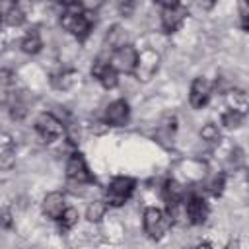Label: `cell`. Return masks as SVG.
Masks as SVG:
<instances>
[{"label":"cell","mask_w":249,"mask_h":249,"mask_svg":"<svg viewBox=\"0 0 249 249\" xmlns=\"http://www.w3.org/2000/svg\"><path fill=\"white\" fill-rule=\"evenodd\" d=\"M171 226L169 214H165L161 208L150 206L144 210V230L152 239H161Z\"/></svg>","instance_id":"6da1fadb"},{"label":"cell","mask_w":249,"mask_h":249,"mask_svg":"<svg viewBox=\"0 0 249 249\" xmlns=\"http://www.w3.org/2000/svg\"><path fill=\"white\" fill-rule=\"evenodd\" d=\"M132 191H134V179L124 175L115 177L105 189V202L111 206H121L130 198Z\"/></svg>","instance_id":"7a4b0ae2"},{"label":"cell","mask_w":249,"mask_h":249,"mask_svg":"<svg viewBox=\"0 0 249 249\" xmlns=\"http://www.w3.org/2000/svg\"><path fill=\"white\" fill-rule=\"evenodd\" d=\"M35 130L45 142H53L62 136L64 126L53 113H39L35 119Z\"/></svg>","instance_id":"3957f363"},{"label":"cell","mask_w":249,"mask_h":249,"mask_svg":"<svg viewBox=\"0 0 249 249\" xmlns=\"http://www.w3.org/2000/svg\"><path fill=\"white\" fill-rule=\"evenodd\" d=\"M60 23L68 33H72L78 39H84L91 29V19H89V14L86 12H66Z\"/></svg>","instance_id":"277c9868"},{"label":"cell","mask_w":249,"mask_h":249,"mask_svg":"<svg viewBox=\"0 0 249 249\" xmlns=\"http://www.w3.org/2000/svg\"><path fill=\"white\" fill-rule=\"evenodd\" d=\"M66 177L72 181V183H78V185H86V183H91L93 181V175L86 163V158L78 152H74L68 161H66Z\"/></svg>","instance_id":"5b68a950"},{"label":"cell","mask_w":249,"mask_h":249,"mask_svg":"<svg viewBox=\"0 0 249 249\" xmlns=\"http://www.w3.org/2000/svg\"><path fill=\"white\" fill-rule=\"evenodd\" d=\"M117 72H134L138 64V51L130 45H123L115 49L111 62H109Z\"/></svg>","instance_id":"8992f818"},{"label":"cell","mask_w":249,"mask_h":249,"mask_svg":"<svg viewBox=\"0 0 249 249\" xmlns=\"http://www.w3.org/2000/svg\"><path fill=\"white\" fill-rule=\"evenodd\" d=\"M128 115H130V109L124 99H115L105 109V121L113 126H124L128 123Z\"/></svg>","instance_id":"52a82bcc"},{"label":"cell","mask_w":249,"mask_h":249,"mask_svg":"<svg viewBox=\"0 0 249 249\" xmlns=\"http://www.w3.org/2000/svg\"><path fill=\"white\" fill-rule=\"evenodd\" d=\"M185 214L189 216V222L195 224V226H200L206 222L208 218V204L202 196L198 195H193L189 200H187V206H185Z\"/></svg>","instance_id":"ba28073f"},{"label":"cell","mask_w":249,"mask_h":249,"mask_svg":"<svg viewBox=\"0 0 249 249\" xmlns=\"http://www.w3.org/2000/svg\"><path fill=\"white\" fill-rule=\"evenodd\" d=\"M208 97H210V84L206 78L198 76L193 80L191 84V93H189V101L195 109H202L206 103H208Z\"/></svg>","instance_id":"9c48e42d"},{"label":"cell","mask_w":249,"mask_h":249,"mask_svg":"<svg viewBox=\"0 0 249 249\" xmlns=\"http://www.w3.org/2000/svg\"><path fill=\"white\" fill-rule=\"evenodd\" d=\"M91 74H93V76L99 80V84H101L105 89H113V88L117 86V82H119L117 70H115L111 64L103 62V60H97V62L93 64Z\"/></svg>","instance_id":"30bf717a"},{"label":"cell","mask_w":249,"mask_h":249,"mask_svg":"<svg viewBox=\"0 0 249 249\" xmlns=\"http://www.w3.org/2000/svg\"><path fill=\"white\" fill-rule=\"evenodd\" d=\"M64 208H66V198L58 191H53L43 198V214L53 220H58V216L62 214Z\"/></svg>","instance_id":"8fae6325"},{"label":"cell","mask_w":249,"mask_h":249,"mask_svg":"<svg viewBox=\"0 0 249 249\" xmlns=\"http://www.w3.org/2000/svg\"><path fill=\"white\" fill-rule=\"evenodd\" d=\"M183 19H185V10L179 8V6L163 8V12H161V27H163L167 33L175 31V29L183 23Z\"/></svg>","instance_id":"7c38bea8"},{"label":"cell","mask_w":249,"mask_h":249,"mask_svg":"<svg viewBox=\"0 0 249 249\" xmlns=\"http://www.w3.org/2000/svg\"><path fill=\"white\" fill-rule=\"evenodd\" d=\"M16 76L10 70H0V103H8L14 97Z\"/></svg>","instance_id":"4fadbf2b"},{"label":"cell","mask_w":249,"mask_h":249,"mask_svg":"<svg viewBox=\"0 0 249 249\" xmlns=\"http://www.w3.org/2000/svg\"><path fill=\"white\" fill-rule=\"evenodd\" d=\"M163 198L169 206H177L183 200V187L177 181H167L163 187Z\"/></svg>","instance_id":"5bb4252c"},{"label":"cell","mask_w":249,"mask_h":249,"mask_svg":"<svg viewBox=\"0 0 249 249\" xmlns=\"http://www.w3.org/2000/svg\"><path fill=\"white\" fill-rule=\"evenodd\" d=\"M41 47H43V41H41V35H39L35 29L29 31V33L21 39V51L27 53V54H37V53L41 51Z\"/></svg>","instance_id":"9a60e30c"},{"label":"cell","mask_w":249,"mask_h":249,"mask_svg":"<svg viewBox=\"0 0 249 249\" xmlns=\"http://www.w3.org/2000/svg\"><path fill=\"white\" fill-rule=\"evenodd\" d=\"M228 101H230V109L245 113L247 111V93L243 89H231L228 93Z\"/></svg>","instance_id":"2e32d148"},{"label":"cell","mask_w":249,"mask_h":249,"mask_svg":"<svg viewBox=\"0 0 249 249\" xmlns=\"http://www.w3.org/2000/svg\"><path fill=\"white\" fill-rule=\"evenodd\" d=\"M105 210H107V202H103V200H93V202L88 206V210H86V218H88L89 222H99V220L105 216Z\"/></svg>","instance_id":"e0dca14e"},{"label":"cell","mask_w":249,"mask_h":249,"mask_svg":"<svg viewBox=\"0 0 249 249\" xmlns=\"http://www.w3.org/2000/svg\"><path fill=\"white\" fill-rule=\"evenodd\" d=\"M78 218H80V214H78V210L76 208H64L62 210V214L58 216V220H60V226L64 228V230H70V228H74L76 224H78Z\"/></svg>","instance_id":"ac0fdd59"},{"label":"cell","mask_w":249,"mask_h":249,"mask_svg":"<svg viewBox=\"0 0 249 249\" xmlns=\"http://www.w3.org/2000/svg\"><path fill=\"white\" fill-rule=\"evenodd\" d=\"M23 19H25V14H23V10L19 6H10L8 12L4 14V21L8 25H21Z\"/></svg>","instance_id":"d6986e66"},{"label":"cell","mask_w":249,"mask_h":249,"mask_svg":"<svg viewBox=\"0 0 249 249\" xmlns=\"http://www.w3.org/2000/svg\"><path fill=\"white\" fill-rule=\"evenodd\" d=\"M243 121V113L239 111H233V109H228L224 115H222V124L228 126V128H237Z\"/></svg>","instance_id":"ffe728a7"},{"label":"cell","mask_w":249,"mask_h":249,"mask_svg":"<svg viewBox=\"0 0 249 249\" xmlns=\"http://www.w3.org/2000/svg\"><path fill=\"white\" fill-rule=\"evenodd\" d=\"M200 136H202V140H206V142L214 144V142H218V140H220V130H218V126H216L214 123H208V124H204V126H202Z\"/></svg>","instance_id":"44dd1931"},{"label":"cell","mask_w":249,"mask_h":249,"mask_svg":"<svg viewBox=\"0 0 249 249\" xmlns=\"http://www.w3.org/2000/svg\"><path fill=\"white\" fill-rule=\"evenodd\" d=\"M206 189H208V193L214 195V196L222 195V191H224V175H222V173H216V175L206 183Z\"/></svg>","instance_id":"7402d4cb"},{"label":"cell","mask_w":249,"mask_h":249,"mask_svg":"<svg viewBox=\"0 0 249 249\" xmlns=\"http://www.w3.org/2000/svg\"><path fill=\"white\" fill-rule=\"evenodd\" d=\"M107 41H109V45L115 47V49L123 47V45H124V31H123L121 27H113V29L109 31V35H107Z\"/></svg>","instance_id":"603a6c76"},{"label":"cell","mask_w":249,"mask_h":249,"mask_svg":"<svg viewBox=\"0 0 249 249\" xmlns=\"http://www.w3.org/2000/svg\"><path fill=\"white\" fill-rule=\"evenodd\" d=\"M239 16H241V25L245 29L247 27V2L245 0H239Z\"/></svg>","instance_id":"cb8c5ba5"},{"label":"cell","mask_w":249,"mask_h":249,"mask_svg":"<svg viewBox=\"0 0 249 249\" xmlns=\"http://www.w3.org/2000/svg\"><path fill=\"white\" fill-rule=\"evenodd\" d=\"M0 224H2V226H6V228H8V226H12V218H10V212H6V210H4V212L0 214Z\"/></svg>","instance_id":"d4e9b609"},{"label":"cell","mask_w":249,"mask_h":249,"mask_svg":"<svg viewBox=\"0 0 249 249\" xmlns=\"http://www.w3.org/2000/svg\"><path fill=\"white\" fill-rule=\"evenodd\" d=\"M160 6L163 8H173V6H179V0H156Z\"/></svg>","instance_id":"484cf974"},{"label":"cell","mask_w":249,"mask_h":249,"mask_svg":"<svg viewBox=\"0 0 249 249\" xmlns=\"http://www.w3.org/2000/svg\"><path fill=\"white\" fill-rule=\"evenodd\" d=\"M60 2H62V4H66L68 8H72V6H74V4H78L80 0H60Z\"/></svg>","instance_id":"4316f807"},{"label":"cell","mask_w":249,"mask_h":249,"mask_svg":"<svg viewBox=\"0 0 249 249\" xmlns=\"http://www.w3.org/2000/svg\"><path fill=\"white\" fill-rule=\"evenodd\" d=\"M4 19V12H2V8H0V21Z\"/></svg>","instance_id":"83f0119b"}]
</instances>
